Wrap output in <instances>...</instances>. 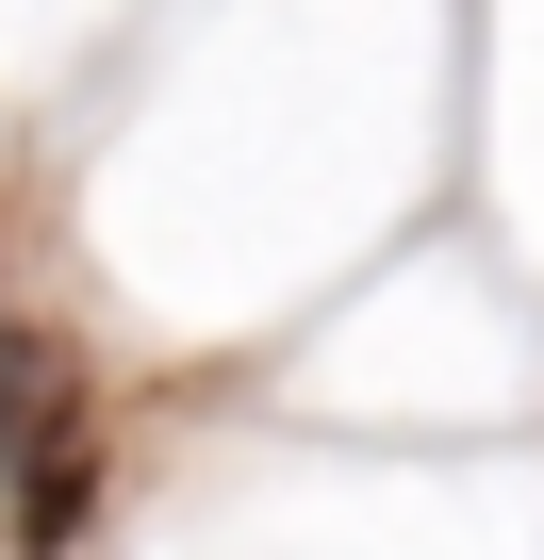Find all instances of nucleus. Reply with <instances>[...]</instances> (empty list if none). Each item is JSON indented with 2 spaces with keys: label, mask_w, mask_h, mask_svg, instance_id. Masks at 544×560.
I'll return each instance as SVG.
<instances>
[{
  "label": "nucleus",
  "mask_w": 544,
  "mask_h": 560,
  "mask_svg": "<svg viewBox=\"0 0 544 560\" xmlns=\"http://www.w3.org/2000/svg\"><path fill=\"white\" fill-rule=\"evenodd\" d=\"M83 478H100L83 363L50 330H0V494H18V544H83Z\"/></svg>",
  "instance_id": "1"
}]
</instances>
